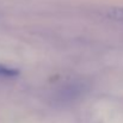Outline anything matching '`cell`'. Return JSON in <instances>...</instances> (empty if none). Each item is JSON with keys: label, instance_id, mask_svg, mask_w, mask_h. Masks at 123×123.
Here are the masks:
<instances>
[{"label": "cell", "instance_id": "6da1fadb", "mask_svg": "<svg viewBox=\"0 0 123 123\" xmlns=\"http://www.w3.org/2000/svg\"><path fill=\"white\" fill-rule=\"evenodd\" d=\"M106 17L123 23V7H112L106 11Z\"/></svg>", "mask_w": 123, "mask_h": 123}, {"label": "cell", "instance_id": "7a4b0ae2", "mask_svg": "<svg viewBox=\"0 0 123 123\" xmlns=\"http://www.w3.org/2000/svg\"><path fill=\"white\" fill-rule=\"evenodd\" d=\"M18 74H19V71H18V69L10 68V67L4 66V65H0V77H5V78H13V77H17Z\"/></svg>", "mask_w": 123, "mask_h": 123}]
</instances>
